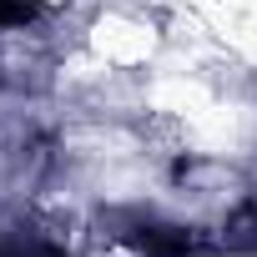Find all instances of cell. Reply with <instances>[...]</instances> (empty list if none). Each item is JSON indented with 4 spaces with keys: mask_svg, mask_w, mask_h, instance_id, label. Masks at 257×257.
Segmentation results:
<instances>
[{
    "mask_svg": "<svg viewBox=\"0 0 257 257\" xmlns=\"http://www.w3.org/2000/svg\"><path fill=\"white\" fill-rule=\"evenodd\" d=\"M31 21V0H0V31L6 26H26Z\"/></svg>",
    "mask_w": 257,
    "mask_h": 257,
    "instance_id": "cell-1",
    "label": "cell"
}]
</instances>
